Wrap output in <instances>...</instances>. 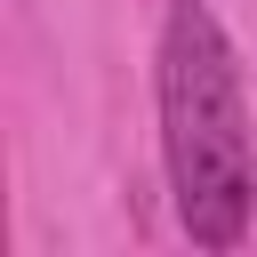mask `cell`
Instances as JSON below:
<instances>
[{"mask_svg":"<svg viewBox=\"0 0 257 257\" xmlns=\"http://www.w3.org/2000/svg\"><path fill=\"white\" fill-rule=\"evenodd\" d=\"M161 161L193 249H241L257 209V128L241 96V56L209 0H169L161 16Z\"/></svg>","mask_w":257,"mask_h":257,"instance_id":"obj_1","label":"cell"}]
</instances>
